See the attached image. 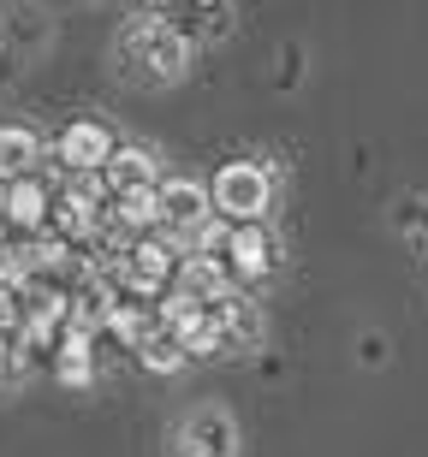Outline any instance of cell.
I'll use <instances>...</instances> for the list:
<instances>
[{
    "instance_id": "cell-1",
    "label": "cell",
    "mask_w": 428,
    "mask_h": 457,
    "mask_svg": "<svg viewBox=\"0 0 428 457\" xmlns=\"http://www.w3.org/2000/svg\"><path fill=\"white\" fill-rule=\"evenodd\" d=\"M190 42L172 24H161V18H125L120 24V36H113V60H120V78H131V84H149V89H161V84H179L190 71Z\"/></svg>"
},
{
    "instance_id": "cell-2",
    "label": "cell",
    "mask_w": 428,
    "mask_h": 457,
    "mask_svg": "<svg viewBox=\"0 0 428 457\" xmlns=\"http://www.w3.org/2000/svg\"><path fill=\"white\" fill-rule=\"evenodd\" d=\"M268 196H274V179L256 161H226L214 172V185H208V203L221 208V214H232L239 226H256L268 214Z\"/></svg>"
},
{
    "instance_id": "cell-3",
    "label": "cell",
    "mask_w": 428,
    "mask_h": 457,
    "mask_svg": "<svg viewBox=\"0 0 428 457\" xmlns=\"http://www.w3.org/2000/svg\"><path fill=\"white\" fill-rule=\"evenodd\" d=\"M172 445L179 457H239V422L221 404H203L172 428Z\"/></svg>"
},
{
    "instance_id": "cell-4",
    "label": "cell",
    "mask_w": 428,
    "mask_h": 457,
    "mask_svg": "<svg viewBox=\"0 0 428 457\" xmlns=\"http://www.w3.org/2000/svg\"><path fill=\"white\" fill-rule=\"evenodd\" d=\"M167 24L185 36L190 48L197 42H221L232 30V0H167Z\"/></svg>"
},
{
    "instance_id": "cell-5",
    "label": "cell",
    "mask_w": 428,
    "mask_h": 457,
    "mask_svg": "<svg viewBox=\"0 0 428 457\" xmlns=\"http://www.w3.org/2000/svg\"><path fill=\"white\" fill-rule=\"evenodd\" d=\"M155 190H161V226H172V232H197L214 214V203H208V190L197 179H167Z\"/></svg>"
},
{
    "instance_id": "cell-6",
    "label": "cell",
    "mask_w": 428,
    "mask_h": 457,
    "mask_svg": "<svg viewBox=\"0 0 428 457\" xmlns=\"http://www.w3.org/2000/svg\"><path fill=\"white\" fill-rule=\"evenodd\" d=\"M167 273H172V244H161V237L131 244V250H125V262H120V279L138 291V297H155Z\"/></svg>"
},
{
    "instance_id": "cell-7",
    "label": "cell",
    "mask_w": 428,
    "mask_h": 457,
    "mask_svg": "<svg viewBox=\"0 0 428 457\" xmlns=\"http://www.w3.org/2000/svg\"><path fill=\"white\" fill-rule=\"evenodd\" d=\"M107 154H113V137H107V125H96V119H78V125L60 131V161H66L71 172H102Z\"/></svg>"
},
{
    "instance_id": "cell-8",
    "label": "cell",
    "mask_w": 428,
    "mask_h": 457,
    "mask_svg": "<svg viewBox=\"0 0 428 457\" xmlns=\"http://www.w3.org/2000/svg\"><path fill=\"white\" fill-rule=\"evenodd\" d=\"M36 154H42V137H36L30 125H0V185L30 179V172H36Z\"/></svg>"
},
{
    "instance_id": "cell-9",
    "label": "cell",
    "mask_w": 428,
    "mask_h": 457,
    "mask_svg": "<svg viewBox=\"0 0 428 457\" xmlns=\"http://www.w3.org/2000/svg\"><path fill=\"white\" fill-rule=\"evenodd\" d=\"M0 208H6V220H13V226L36 232V226L48 220V190L36 185V172H30V179H13V185L0 190Z\"/></svg>"
},
{
    "instance_id": "cell-10",
    "label": "cell",
    "mask_w": 428,
    "mask_h": 457,
    "mask_svg": "<svg viewBox=\"0 0 428 457\" xmlns=\"http://www.w3.org/2000/svg\"><path fill=\"white\" fill-rule=\"evenodd\" d=\"M155 154L149 149H131V143H125V149H113L107 154V167H102V179L113 190H143V185H155Z\"/></svg>"
},
{
    "instance_id": "cell-11",
    "label": "cell",
    "mask_w": 428,
    "mask_h": 457,
    "mask_svg": "<svg viewBox=\"0 0 428 457\" xmlns=\"http://www.w3.org/2000/svg\"><path fill=\"white\" fill-rule=\"evenodd\" d=\"M179 291H190L197 303H221L226 297V268L214 255H185V262H179Z\"/></svg>"
},
{
    "instance_id": "cell-12",
    "label": "cell",
    "mask_w": 428,
    "mask_h": 457,
    "mask_svg": "<svg viewBox=\"0 0 428 457\" xmlns=\"http://www.w3.org/2000/svg\"><path fill=\"white\" fill-rule=\"evenodd\" d=\"M226 255H232V268H239L244 279H262L268 262H274V244H268L262 226H239V232L226 237Z\"/></svg>"
},
{
    "instance_id": "cell-13",
    "label": "cell",
    "mask_w": 428,
    "mask_h": 457,
    "mask_svg": "<svg viewBox=\"0 0 428 457\" xmlns=\"http://www.w3.org/2000/svg\"><path fill=\"white\" fill-rule=\"evenodd\" d=\"M214 321H221L226 345H232V339H239V345H262V315H256V303H244V297H232V291L221 297Z\"/></svg>"
},
{
    "instance_id": "cell-14",
    "label": "cell",
    "mask_w": 428,
    "mask_h": 457,
    "mask_svg": "<svg viewBox=\"0 0 428 457\" xmlns=\"http://www.w3.org/2000/svg\"><path fill=\"white\" fill-rule=\"evenodd\" d=\"M113 220L125 232H143V226H161V190L143 185V190H120V203H113Z\"/></svg>"
},
{
    "instance_id": "cell-15",
    "label": "cell",
    "mask_w": 428,
    "mask_h": 457,
    "mask_svg": "<svg viewBox=\"0 0 428 457\" xmlns=\"http://www.w3.org/2000/svg\"><path fill=\"white\" fill-rule=\"evenodd\" d=\"M138 356H143V369H155V374H179L185 369V345H179V333H149V339L138 345Z\"/></svg>"
},
{
    "instance_id": "cell-16",
    "label": "cell",
    "mask_w": 428,
    "mask_h": 457,
    "mask_svg": "<svg viewBox=\"0 0 428 457\" xmlns=\"http://www.w3.org/2000/svg\"><path fill=\"white\" fill-rule=\"evenodd\" d=\"M89 339L84 333H66L60 339V386H89Z\"/></svg>"
},
{
    "instance_id": "cell-17",
    "label": "cell",
    "mask_w": 428,
    "mask_h": 457,
    "mask_svg": "<svg viewBox=\"0 0 428 457\" xmlns=\"http://www.w3.org/2000/svg\"><path fill=\"white\" fill-rule=\"evenodd\" d=\"M197 321H203V303H197L190 291H167V297H161V327H167V333H179V339H185Z\"/></svg>"
},
{
    "instance_id": "cell-18",
    "label": "cell",
    "mask_w": 428,
    "mask_h": 457,
    "mask_svg": "<svg viewBox=\"0 0 428 457\" xmlns=\"http://www.w3.org/2000/svg\"><path fill=\"white\" fill-rule=\"evenodd\" d=\"M107 327H113V333H120V339L131 345V351H138V345L155 333V327H149V315H143V309H125V303H113V309H107Z\"/></svg>"
}]
</instances>
